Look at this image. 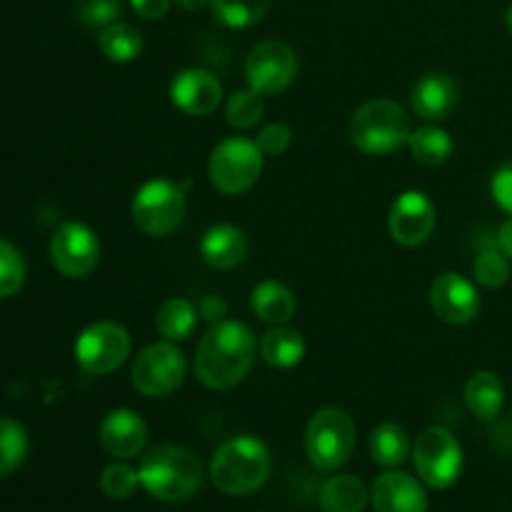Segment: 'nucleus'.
<instances>
[{
    "mask_svg": "<svg viewBox=\"0 0 512 512\" xmlns=\"http://www.w3.org/2000/svg\"><path fill=\"white\" fill-rule=\"evenodd\" d=\"M505 25H508V30H510V35H512V3H510V8H508V13H505Z\"/></svg>",
    "mask_w": 512,
    "mask_h": 512,
    "instance_id": "41",
    "label": "nucleus"
},
{
    "mask_svg": "<svg viewBox=\"0 0 512 512\" xmlns=\"http://www.w3.org/2000/svg\"><path fill=\"white\" fill-rule=\"evenodd\" d=\"M255 363V335L238 320L210 325L195 350V375L210 390H230Z\"/></svg>",
    "mask_w": 512,
    "mask_h": 512,
    "instance_id": "1",
    "label": "nucleus"
},
{
    "mask_svg": "<svg viewBox=\"0 0 512 512\" xmlns=\"http://www.w3.org/2000/svg\"><path fill=\"white\" fill-rule=\"evenodd\" d=\"M413 125L403 105L393 100H368L350 118V143L365 155H390L408 145Z\"/></svg>",
    "mask_w": 512,
    "mask_h": 512,
    "instance_id": "4",
    "label": "nucleus"
},
{
    "mask_svg": "<svg viewBox=\"0 0 512 512\" xmlns=\"http://www.w3.org/2000/svg\"><path fill=\"white\" fill-rule=\"evenodd\" d=\"M98 48L103 50L105 58L113 60V63H133V60L143 53V35H140V30L133 28L130 23L118 20V23L100 30Z\"/></svg>",
    "mask_w": 512,
    "mask_h": 512,
    "instance_id": "27",
    "label": "nucleus"
},
{
    "mask_svg": "<svg viewBox=\"0 0 512 512\" xmlns=\"http://www.w3.org/2000/svg\"><path fill=\"white\" fill-rule=\"evenodd\" d=\"M200 255L215 270H233L248 258V238L230 223H218L205 230L200 240Z\"/></svg>",
    "mask_w": 512,
    "mask_h": 512,
    "instance_id": "19",
    "label": "nucleus"
},
{
    "mask_svg": "<svg viewBox=\"0 0 512 512\" xmlns=\"http://www.w3.org/2000/svg\"><path fill=\"white\" fill-rule=\"evenodd\" d=\"M140 485L138 470H133L125 463H113L103 470L100 475V488L108 498L113 500H128Z\"/></svg>",
    "mask_w": 512,
    "mask_h": 512,
    "instance_id": "34",
    "label": "nucleus"
},
{
    "mask_svg": "<svg viewBox=\"0 0 512 512\" xmlns=\"http://www.w3.org/2000/svg\"><path fill=\"white\" fill-rule=\"evenodd\" d=\"M255 143L263 150L265 158H278V155H283L293 145V130L285 123H268L258 133Z\"/></svg>",
    "mask_w": 512,
    "mask_h": 512,
    "instance_id": "35",
    "label": "nucleus"
},
{
    "mask_svg": "<svg viewBox=\"0 0 512 512\" xmlns=\"http://www.w3.org/2000/svg\"><path fill=\"white\" fill-rule=\"evenodd\" d=\"M408 148L420 165L438 168V165L448 163V158L453 155V138L448 135V130L438 128V125H423L410 133Z\"/></svg>",
    "mask_w": 512,
    "mask_h": 512,
    "instance_id": "26",
    "label": "nucleus"
},
{
    "mask_svg": "<svg viewBox=\"0 0 512 512\" xmlns=\"http://www.w3.org/2000/svg\"><path fill=\"white\" fill-rule=\"evenodd\" d=\"M298 75V55L283 40H263L245 58V78L260 95H278Z\"/></svg>",
    "mask_w": 512,
    "mask_h": 512,
    "instance_id": "11",
    "label": "nucleus"
},
{
    "mask_svg": "<svg viewBox=\"0 0 512 512\" xmlns=\"http://www.w3.org/2000/svg\"><path fill=\"white\" fill-rule=\"evenodd\" d=\"M413 463L420 480L435 490H448L463 473V448L448 428L423 430L413 445Z\"/></svg>",
    "mask_w": 512,
    "mask_h": 512,
    "instance_id": "8",
    "label": "nucleus"
},
{
    "mask_svg": "<svg viewBox=\"0 0 512 512\" xmlns=\"http://www.w3.org/2000/svg\"><path fill=\"white\" fill-rule=\"evenodd\" d=\"M263 110V95L255 93L253 88L238 90L230 95L228 105H225V118L235 130H250L263 118Z\"/></svg>",
    "mask_w": 512,
    "mask_h": 512,
    "instance_id": "30",
    "label": "nucleus"
},
{
    "mask_svg": "<svg viewBox=\"0 0 512 512\" xmlns=\"http://www.w3.org/2000/svg\"><path fill=\"white\" fill-rule=\"evenodd\" d=\"M198 313L200 318L210 320V323H220L225 318V313H228V303L223 298H218V295H205L198 305Z\"/></svg>",
    "mask_w": 512,
    "mask_h": 512,
    "instance_id": "38",
    "label": "nucleus"
},
{
    "mask_svg": "<svg viewBox=\"0 0 512 512\" xmlns=\"http://www.w3.org/2000/svg\"><path fill=\"white\" fill-rule=\"evenodd\" d=\"M140 485L160 503H183L198 493L203 465L180 445H160L150 450L138 468Z\"/></svg>",
    "mask_w": 512,
    "mask_h": 512,
    "instance_id": "2",
    "label": "nucleus"
},
{
    "mask_svg": "<svg viewBox=\"0 0 512 512\" xmlns=\"http://www.w3.org/2000/svg\"><path fill=\"white\" fill-rule=\"evenodd\" d=\"M358 440L355 420L343 408H323L310 418L305 430V453L323 473L343 468Z\"/></svg>",
    "mask_w": 512,
    "mask_h": 512,
    "instance_id": "5",
    "label": "nucleus"
},
{
    "mask_svg": "<svg viewBox=\"0 0 512 512\" xmlns=\"http://www.w3.org/2000/svg\"><path fill=\"white\" fill-rule=\"evenodd\" d=\"M430 305L440 320L450 325H468L480 313V295L475 285L460 273H443L433 280Z\"/></svg>",
    "mask_w": 512,
    "mask_h": 512,
    "instance_id": "14",
    "label": "nucleus"
},
{
    "mask_svg": "<svg viewBox=\"0 0 512 512\" xmlns=\"http://www.w3.org/2000/svg\"><path fill=\"white\" fill-rule=\"evenodd\" d=\"M260 355L273 368H295L303 363L305 358V340L298 330L285 328V325H275L273 330L260 338Z\"/></svg>",
    "mask_w": 512,
    "mask_h": 512,
    "instance_id": "22",
    "label": "nucleus"
},
{
    "mask_svg": "<svg viewBox=\"0 0 512 512\" xmlns=\"http://www.w3.org/2000/svg\"><path fill=\"white\" fill-rule=\"evenodd\" d=\"M185 210H188L185 185L168 178H155L140 185L130 205L133 223L150 238H165L175 233L183 225Z\"/></svg>",
    "mask_w": 512,
    "mask_h": 512,
    "instance_id": "7",
    "label": "nucleus"
},
{
    "mask_svg": "<svg viewBox=\"0 0 512 512\" xmlns=\"http://www.w3.org/2000/svg\"><path fill=\"white\" fill-rule=\"evenodd\" d=\"M410 438L403 425L398 423H380L370 433V458L383 468H398L408 460Z\"/></svg>",
    "mask_w": 512,
    "mask_h": 512,
    "instance_id": "24",
    "label": "nucleus"
},
{
    "mask_svg": "<svg viewBox=\"0 0 512 512\" xmlns=\"http://www.w3.org/2000/svg\"><path fill=\"white\" fill-rule=\"evenodd\" d=\"M370 493L355 475H335L320 488V508L325 512H363Z\"/></svg>",
    "mask_w": 512,
    "mask_h": 512,
    "instance_id": "23",
    "label": "nucleus"
},
{
    "mask_svg": "<svg viewBox=\"0 0 512 512\" xmlns=\"http://www.w3.org/2000/svg\"><path fill=\"white\" fill-rule=\"evenodd\" d=\"M175 3L188 10V13H195V10H203L205 5H210V0H175Z\"/></svg>",
    "mask_w": 512,
    "mask_h": 512,
    "instance_id": "40",
    "label": "nucleus"
},
{
    "mask_svg": "<svg viewBox=\"0 0 512 512\" xmlns=\"http://www.w3.org/2000/svg\"><path fill=\"white\" fill-rule=\"evenodd\" d=\"M25 283V260L20 250L0 238V298H10Z\"/></svg>",
    "mask_w": 512,
    "mask_h": 512,
    "instance_id": "32",
    "label": "nucleus"
},
{
    "mask_svg": "<svg viewBox=\"0 0 512 512\" xmlns=\"http://www.w3.org/2000/svg\"><path fill=\"white\" fill-rule=\"evenodd\" d=\"M130 355V335L113 320L88 325L75 340V360L90 375H108L118 370Z\"/></svg>",
    "mask_w": 512,
    "mask_h": 512,
    "instance_id": "10",
    "label": "nucleus"
},
{
    "mask_svg": "<svg viewBox=\"0 0 512 512\" xmlns=\"http://www.w3.org/2000/svg\"><path fill=\"white\" fill-rule=\"evenodd\" d=\"M490 193H493L495 203L512 215V160L500 165L490 180Z\"/></svg>",
    "mask_w": 512,
    "mask_h": 512,
    "instance_id": "36",
    "label": "nucleus"
},
{
    "mask_svg": "<svg viewBox=\"0 0 512 512\" xmlns=\"http://www.w3.org/2000/svg\"><path fill=\"white\" fill-rule=\"evenodd\" d=\"M270 475V453L253 435H238L215 450L210 460V480L225 495H250L265 485Z\"/></svg>",
    "mask_w": 512,
    "mask_h": 512,
    "instance_id": "3",
    "label": "nucleus"
},
{
    "mask_svg": "<svg viewBox=\"0 0 512 512\" xmlns=\"http://www.w3.org/2000/svg\"><path fill=\"white\" fill-rule=\"evenodd\" d=\"M370 503L375 512H428L425 488L408 473L388 470L370 488Z\"/></svg>",
    "mask_w": 512,
    "mask_h": 512,
    "instance_id": "17",
    "label": "nucleus"
},
{
    "mask_svg": "<svg viewBox=\"0 0 512 512\" xmlns=\"http://www.w3.org/2000/svg\"><path fill=\"white\" fill-rule=\"evenodd\" d=\"M458 83L445 73H425L418 83L413 85V95H410V105L418 118L428 120V123H438L453 115L458 108Z\"/></svg>",
    "mask_w": 512,
    "mask_h": 512,
    "instance_id": "18",
    "label": "nucleus"
},
{
    "mask_svg": "<svg viewBox=\"0 0 512 512\" xmlns=\"http://www.w3.org/2000/svg\"><path fill=\"white\" fill-rule=\"evenodd\" d=\"M263 150L255 140L233 135L220 140L208 160V178L223 195H243L258 183L263 173Z\"/></svg>",
    "mask_w": 512,
    "mask_h": 512,
    "instance_id": "6",
    "label": "nucleus"
},
{
    "mask_svg": "<svg viewBox=\"0 0 512 512\" xmlns=\"http://www.w3.org/2000/svg\"><path fill=\"white\" fill-rule=\"evenodd\" d=\"M270 0H210L213 18L225 28H250L268 15Z\"/></svg>",
    "mask_w": 512,
    "mask_h": 512,
    "instance_id": "28",
    "label": "nucleus"
},
{
    "mask_svg": "<svg viewBox=\"0 0 512 512\" xmlns=\"http://www.w3.org/2000/svg\"><path fill=\"white\" fill-rule=\"evenodd\" d=\"M473 278H475V283H480L483 288H488V290L503 288L510 278L508 255H505L498 245H495V248H485L483 253L475 258Z\"/></svg>",
    "mask_w": 512,
    "mask_h": 512,
    "instance_id": "31",
    "label": "nucleus"
},
{
    "mask_svg": "<svg viewBox=\"0 0 512 512\" xmlns=\"http://www.w3.org/2000/svg\"><path fill=\"white\" fill-rule=\"evenodd\" d=\"M250 308L263 323L285 325L293 320L298 303L288 285L278 283V280H263L250 293Z\"/></svg>",
    "mask_w": 512,
    "mask_h": 512,
    "instance_id": "20",
    "label": "nucleus"
},
{
    "mask_svg": "<svg viewBox=\"0 0 512 512\" xmlns=\"http://www.w3.org/2000/svg\"><path fill=\"white\" fill-rule=\"evenodd\" d=\"M50 260L65 278H85L100 263V243L83 223H63L50 238Z\"/></svg>",
    "mask_w": 512,
    "mask_h": 512,
    "instance_id": "12",
    "label": "nucleus"
},
{
    "mask_svg": "<svg viewBox=\"0 0 512 512\" xmlns=\"http://www.w3.org/2000/svg\"><path fill=\"white\" fill-rule=\"evenodd\" d=\"M170 100L180 113L203 118L218 110L223 100V85L210 70L185 68L170 83Z\"/></svg>",
    "mask_w": 512,
    "mask_h": 512,
    "instance_id": "15",
    "label": "nucleus"
},
{
    "mask_svg": "<svg viewBox=\"0 0 512 512\" xmlns=\"http://www.w3.org/2000/svg\"><path fill=\"white\" fill-rule=\"evenodd\" d=\"M438 213L433 200L420 190H405L398 195L388 215L390 238L403 248H418L433 235Z\"/></svg>",
    "mask_w": 512,
    "mask_h": 512,
    "instance_id": "13",
    "label": "nucleus"
},
{
    "mask_svg": "<svg viewBox=\"0 0 512 512\" xmlns=\"http://www.w3.org/2000/svg\"><path fill=\"white\" fill-rule=\"evenodd\" d=\"M130 5L143 20H160L170 10V0H130Z\"/></svg>",
    "mask_w": 512,
    "mask_h": 512,
    "instance_id": "37",
    "label": "nucleus"
},
{
    "mask_svg": "<svg viewBox=\"0 0 512 512\" xmlns=\"http://www.w3.org/2000/svg\"><path fill=\"white\" fill-rule=\"evenodd\" d=\"M465 405L478 420H495L503 413L505 385L490 370H478L465 383Z\"/></svg>",
    "mask_w": 512,
    "mask_h": 512,
    "instance_id": "21",
    "label": "nucleus"
},
{
    "mask_svg": "<svg viewBox=\"0 0 512 512\" xmlns=\"http://www.w3.org/2000/svg\"><path fill=\"white\" fill-rule=\"evenodd\" d=\"M123 15V0H78L75 18L90 30H103L118 23Z\"/></svg>",
    "mask_w": 512,
    "mask_h": 512,
    "instance_id": "33",
    "label": "nucleus"
},
{
    "mask_svg": "<svg viewBox=\"0 0 512 512\" xmlns=\"http://www.w3.org/2000/svg\"><path fill=\"white\" fill-rule=\"evenodd\" d=\"M28 455V435L13 418H0V478L15 473Z\"/></svg>",
    "mask_w": 512,
    "mask_h": 512,
    "instance_id": "29",
    "label": "nucleus"
},
{
    "mask_svg": "<svg viewBox=\"0 0 512 512\" xmlns=\"http://www.w3.org/2000/svg\"><path fill=\"white\" fill-rule=\"evenodd\" d=\"M495 245H498V248L503 250L508 258H512V218L505 220V223L500 225L498 235H495Z\"/></svg>",
    "mask_w": 512,
    "mask_h": 512,
    "instance_id": "39",
    "label": "nucleus"
},
{
    "mask_svg": "<svg viewBox=\"0 0 512 512\" xmlns=\"http://www.w3.org/2000/svg\"><path fill=\"white\" fill-rule=\"evenodd\" d=\"M185 358L180 348L170 340L153 343L138 353L133 360V385L145 398H168L180 388L185 378Z\"/></svg>",
    "mask_w": 512,
    "mask_h": 512,
    "instance_id": "9",
    "label": "nucleus"
},
{
    "mask_svg": "<svg viewBox=\"0 0 512 512\" xmlns=\"http://www.w3.org/2000/svg\"><path fill=\"white\" fill-rule=\"evenodd\" d=\"M198 315V308L190 300L170 298L160 305L158 315H155V328L170 343L188 340L198 325Z\"/></svg>",
    "mask_w": 512,
    "mask_h": 512,
    "instance_id": "25",
    "label": "nucleus"
},
{
    "mask_svg": "<svg viewBox=\"0 0 512 512\" xmlns=\"http://www.w3.org/2000/svg\"><path fill=\"white\" fill-rule=\"evenodd\" d=\"M148 443V425L135 410H110L100 423V445L115 460H133Z\"/></svg>",
    "mask_w": 512,
    "mask_h": 512,
    "instance_id": "16",
    "label": "nucleus"
}]
</instances>
